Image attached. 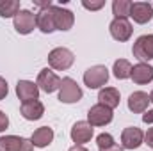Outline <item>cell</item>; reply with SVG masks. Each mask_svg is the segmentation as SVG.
Instances as JSON below:
<instances>
[{"instance_id":"28","label":"cell","mask_w":153,"mask_h":151,"mask_svg":"<svg viewBox=\"0 0 153 151\" xmlns=\"http://www.w3.org/2000/svg\"><path fill=\"white\" fill-rule=\"evenodd\" d=\"M144 144H148L150 148H153V128H150L144 135Z\"/></svg>"},{"instance_id":"23","label":"cell","mask_w":153,"mask_h":151,"mask_svg":"<svg viewBox=\"0 0 153 151\" xmlns=\"http://www.w3.org/2000/svg\"><path fill=\"white\" fill-rule=\"evenodd\" d=\"M130 9H132V2L130 0H114L112 2V13H114L116 18L130 16Z\"/></svg>"},{"instance_id":"25","label":"cell","mask_w":153,"mask_h":151,"mask_svg":"<svg viewBox=\"0 0 153 151\" xmlns=\"http://www.w3.org/2000/svg\"><path fill=\"white\" fill-rule=\"evenodd\" d=\"M82 5H84L85 9H89V11H98V9H102V7L105 5V2H103V0H98V2H87V0H84Z\"/></svg>"},{"instance_id":"13","label":"cell","mask_w":153,"mask_h":151,"mask_svg":"<svg viewBox=\"0 0 153 151\" xmlns=\"http://www.w3.org/2000/svg\"><path fill=\"white\" fill-rule=\"evenodd\" d=\"M16 94L20 98L22 103H27V101H34L39 98V87L38 84L30 82V80H18L16 84Z\"/></svg>"},{"instance_id":"24","label":"cell","mask_w":153,"mask_h":151,"mask_svg":"<svg viewBox=\"0 0 153 151\" xmlns=\"http://www.w3.org/2000/svg\"><path fill=\"white\" fill-rule=\"evenodd\" d=\"M96 144H98V148L100 150H105V148H111V146H114V137L111 135V133H100L98 137H96Z\"/></svg>"},{"instance_id":"14","label":"cell","mask_w":153,"mask_h":151,"mask_svg":"<svg viewBox=\"0 0 153 151\" xmlns=\"http://www.w3.org/2000/svg\"><path fill=\"white\" fill-rule=\"evenodd\" d=\"M75 23V16L70 9L53 5V25L55 30H70Z\"/></svg>"},{"instance_id":"10","label":"cell","mask_w":153,"mask_h":151,"mask_svg":"<svg viewBox=\"0 0 153 151\" xmlns=\"http://www.w3.org/2000/svg\"><path fill=\"white\" fill-rule=\"evenodd\" d=\"M109 30H111V36L116 41H128L132 38V23L126 20V18H114L109 25Z\"/></svg>"},{"instance_id":"15","label":"cell","mask_w":153,"mask_h":151,"mask_svg":"<svg viewBox=\"0 0 153 151\" xmlns=\"http://www.w3.org/2000/svg\"><path fill=\"white\" fill-rule=\"evenodd\" d=\"M130 78L139 84V85H144V84H150L153 80V66L146 64V62H139L132 68V75Z\"/></svg>"},{"instance_id":"3","label":"cell","mask_w":153,"mask_h":151,"mask_svg":"<svg viewBox=\"0 0 153 151\" xmlns=\"http://www.w3.org/2000/svg\"><path fill=\"white\" fill-rule=\"evenodd\" d=\"M109 82V70L102 64L98 66H91L85 73H84V84L89 89H100Z\"/></svg>"},{"instance_id":"17","label":"cell","mask_w":153,"mask_h":151,"mask_svg":"<svg viewBox=\"0 0 153 151\" xmlns=\"http://www.w3.org/2000/svg\"><path fill=\"white\" fill-rule=\"evenodd\" d=\"M148 103H150V96L144 91H135V93H132L128 96V109L134 114L146 112Z\"/></svg>"},{"instance_id":"19","label":"cell","mask_w":153,"mask_h":151,"mask_svg":"<svg viewBox=\"0 0 153 151\" xmlns=\"http://www.w3.org/2000/svg\"><path fill=\"white\" fill-rule=\"evenodd\" d=\"M52 141H53V130L50 126H41V128H38L32 133V137H30V142H32L34 148H46V146H50Z\"/></svg>"},{"instance_id":"26","label":"cell","mask_w":153,"mask_h":151,"mask_svg":"<svg viewBox=\"0 0 153 151\" xmlns=\"http://www.w3.org/2000/svg\"><path fill=\"white\" fill-rule=\"evenodd\" d=\"M7 126H9V117H7V114L5 112L0 110V132H5Z\"/></svg>"},{"instance_id":"12","label":"cell","mask_w":153,"mask_h":151,"mask_svg":"<svg viewBox=\"0 0 153 151\" xmlns=\"http://www.w3.org/2000/svg\"><path fill=\"white\" fill-rule=\"evenodd\" d=\"M130 18L135 23H148L153 18V5L148 2H132V9H130Z\"/></svg>"},{"instance_id":"4","label":"cell","mask_w":153,"mask_h":151,"mask_svg":"<svg viewBox=\"0 0 153 151\" xmlns=\"http://www.w3.org/2000/svg\"><path fill=\"white\" fill-rule=\"evenodd\" d=\"M36 27H38V16H36L32 11L22 9V11L14 16V29H16L18 34L27 36V34H30Z\"/></svg>"},{"instance_id":"21","label":"cell","mask_w":153,"mask_h":151,"mask_svg":"<svg viewBox=\"0 0 153 151\" xmlns=\"http://www.w3.org/2000/svg\"><path fill=\"white\" fill-rule=\"evenodd\" d=\"M112 73L117 80H125V78H130L132 75V64L126 61V59H117L114 62V68H112Z\"/></svg>"},{"instance_id":"32","label":"cell","mask_w":153,"mask_h":151,"mask_svg":"<svg viewBox=\"0 0 153 151\" xmlns=\"http://www.w3.org/2000/svg\"><path fill=\"white\" fill-rule=\"evenodd\" d=\"M150 101L153 103V91H152V94H150Z\"/></svg>"},{"instance_id":"27","label":"cell","mask_w":153,"mask_h":151,"mask_svg":"<svg viewBox=\"0 0 153 151\" xmlns=\"http://www.w3.org/2000/svg\"><path fill=\"white\" fill-rule=\"evenodd\" d=\"M7 93H9L7 82H5V78H2V76H0V100H4V98L7 96Z\"/></svg>"},{"instance_id":"29","label":"cell","mask_w":153,"mask_h":151,"mask_svg":"<svg viewBox=\"0 0 153 151\" xmlns=\"http://www.w3.org/2000/svg\"><path fill=\"white\" fill-rule=\"evenodd\" d=\"M143 121H144L146 124L153 123V109H152V110H148V112H144V114H143Z\"/></svg>"},{"instance_id":"1","label":"cell","mask_w":153,"mask_h":151,"mask_svg":"<svg viewBox=\"0 0 153 151\" xmlns=\"http://www.w3.org/2000/svg\"><path fill=\"white\" fill-rule=\"evenodd\" d=\"M75 62V55L71 50L64 48V46H59V48H53L50 53H48V64L53 68V70H59V71H66L73 66Z\"/></svg>"},{"instance_id":"31","label":"cell","mask_w":153,"mask_h":151,"mask_svg":"<svg viewBox=\"0 0 153 151\" xmlns=\"http://www.w3.org/2000/svg\"><path fill=\"white\" fill-rule=\"evenodd\" d=\"M70 151H89V150H85L84 146H73V148H70Z\"/></svg>"},{"instance_id":"30","label":"cell","mask_w":153,"mask_h":151,"mask_svg":"<svg viewBox=\"0 0 153 151\" xmlns=\"http://www.w3.org/2000/svg\"><path fill=\"white\" fill-rule=\"evenodd\" d=\"M100 151H125L121 146H117V144H114V146H111V148H105V150H100Z\"/></svg>"},{"instance_id":"22","label":"cell","mask_w":153,"mask_h":151,"mask_svg":"<svg viewBox=\"0 0 153 151\" xmlns=\"http://www.w3.org/2000/svg\"><path fill=\"white\" fill-rule=\"evenodd\" d=\"M20 2L18 0H5L0 2V16L2 18H14L20 13Z\"/></svg>"},{"instance_id":"11","label":"cell","mask_w":153,"mask_h":151,"mask_svg":"<svg viewBox=\"0 0 153 151\" xmlns=\"http://www.w3.org/2000/svg\"><path fill=\"white\" fill-rule=\"evenodd\" d=\"M93 133H94V128L87 121H76L71 128V141L75 142V146H84L85 142L91 141Z\"/></svg>"},{"instance_id":"7","label":"cell","mask_w":153,"mask_h":151,"mask_svg":"<svg viewBox=\"0 0 153 151\" xmlns=\"http://www.w3.org/2000/svg\"><path fill=\"white\" fill-rule=\"evenodd\" d=\"M34 146L29 139L18 135H5L0 137V151H32Z\"/></svg>"},{"instance_id":"16","label":"cell","mask_w":153,"mask_h":151,"mask_svg":"<svg viewBox=\"0 0 153 151\" xmlns=\"http://www.w3.org/2000/svg\"><path fill=\"white\" fill-rule=\"evenodd\" d=\"M20 112H22V115H23L27 121H38V119L43 117V114H45V105H43L39 100L27 101V103H22Z\"/></svg>"},{"instance_id":"18","label":"cell","mask_w":153,"mask_h":151,"mask_svg":"<svg viewBox=\"0 0 153 151\" xmlns=\"http://www.w3.org/2000/svg\"><path fill=\"white\" fill-rule=\"evenodd\" d=\"M36 16H38V29L43 34H52L55 30V25H53V5L48 7V9H41Z\"/></svg>"},{"instance_id":"5","label":"cell","mask_w":153,"mask_h":151,"mask_svg":"<svg viewBox=\"0 0 153 151\" xmlns=\"http://www.w3.org/2000/svg\"><path fill=\"white\" fill-rule=\"evenodd\" d=\"M114 114H112V109L102 105V103H96L89 109L87 112V123L91 126H105L112 121Z\"/></svg>"},{"instance_id":"9","label":"cell","mask_w":153,"mask_h":151,"mask_svg":"<svg viewBox=\"0 0 153 151\" xmlns=\"http://www.w3.org/2000/svg\"><path fill=\"white\" fill-rule=\"evenodd\" d=\"M61 82H62V78H59V76L55 75L50 68H45V70H41L38 75V87L39 89H43L45 93H55L59 87H61Z\"/></svg>"},{"instance_id":"8","label":"cell","mask_w":153,"mask_h":151,"mask_svg":"<svg viewBox=\"0 0 153 151\" xmlns=\"http://www.w3.org/2000/svg\"><path fill=\"white\" fill-rule=\"evenodd\" d=\"M144 142V133L137 126H128L121 133V148L123 150H137Z\"/></svg>"},{"instance_id":"6","label":"cell","mask_w":153,"mask_h":151,"mask_svg":"<svg viewBox=\"0 0 153 151\" xmlns=\"http://www.w3.org/2000/svg\"><path fill=\"white\" fill-rule=\"evenodd\" d=\"M134 57H137L141 62L152 61L153 59V34H144L134 43Z\"/></svg>"},{"instance_id":"2","label":"cell","mask_w":153,"mask_h":151,"mask_svg":"<svg viewBox=\"0 0 153 151\" xmlns=\"http://www.w3.org/2000/svg\"><path fill=\"white\" fill-rule=\"evenodd\" d=\"M82 96H84V93H82L80 85L71 76L62 78L61 87H59V101H62V103H76V101L82 100Z\"/></svg>"},{"instance_id":"20","label":"cell","mask_w":153,"mask_h":151,"mask_svg":"<svg viewBox=\"0 0 153 151\" xmlns=\"http://www.w3.org/2000/svg\"><path fill=\"white\" fill-rule=\"evenodd\" d=\"M119 100H121V96L116 87H105V89H100V93H98V103H102L109 109H116L119 105Z\"/></svg>"}]
</instances>
